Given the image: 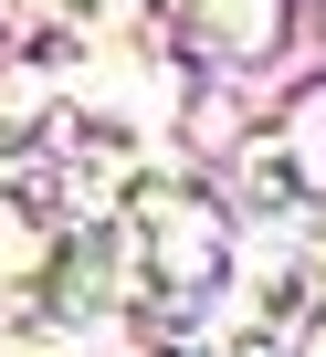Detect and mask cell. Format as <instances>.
Instances as JSON below:
<instances>
[{"label":"cell","mask_w":326,"mask_h":357,"mask_svg":"<svg viewBox=\"0 0 326 357\" xmlns=\"http://www.w3.org/2000/svg\"><path fill=\"white\" fill-rule=\"evenodd\" d=\"M179 43L221 74H253L295 43V0H179Z\"/></svg>","instance_id":"obj_3"},{"label":"cell","mask_w":326,"mask_h":357,"mask_svg":"<svg viewBox=\"0 0 326 357\" xmlns=\"http://www.w3.org/2000/svg\"><path fill=\"white\" fill-rule=\"evenodd\" d=\"M200 357H295V347H284V336H253V326H221Z\"/></svg>","instance_id":"obj_5"},{"label":"cell","mask_w":326,"mask_h":357,"mask_svg":"<svg viewBox=\"0 0 326 357\" xmlns=\"http://www.w3.org/2000/svg\"><path fill=\"white\" fill-rule=\"evenodd\" d=\"M116 11H137V0H116Z\"/></svg>","instance_id":"obj_9"},{"label":"cell","mask_w":326,"mask_h":357,"mask_svg":"<svg viewBox=\"0 0 326 357\" xmlns=\"http://www.w3.org/2000/svg\"><path fill=\"white\" fill-rule=\"evenodd\" d=\"M22 32H32V22H22V0H0V53H11Z\"/></svg>","instance_id":"obj_6"},{"label":"cell","mask_w":326,"mask_h":357,"mask_svg":"<svg viewBox=\"0 0 326 357\" xmlns=\"http://www.w3.org/2000/svg\"><path fill=\"white\" fill-rule=\"evenodd\" d=\"M242 178H253V200H274L284 221H316V211H326V84H305V95L242 147Z\"/></svg>","instance_id":"obj_2"},{"label":"cell","mask_w":326,"mask_h":357,"mask_svg":"<svg viewBox=\"0 0 326 357\" xmlns=\"http://www.w3.org/2000/svg\"><path fill=\"white\" fill-rule=\"evenodd\" d=\"M305 231H316V252H326V211H316V221H305Z\"/></svg>","instance_id":"obj_8"},{"label":"cell","mask_w":326,"mask_h":357,"mask_svg":"<svg viewBox=\"0 0 326 357\" xmlns=\"http://www.w3.org/2000/svg\"><path fill=\"white\" fill-rule=\"evenodd\" d=\"M74 357H147V347H74Z\"/></svg>","instance_id":"obj_7"},{"label":"cell","mask_w":326,"mask_h":357,"mask_svg":"<svg viewBox=\"0 0 326 357\" xmlns=\"http://www.w3.org/2000/svg\"><path fill=\"white\" fill-rule=\"evenodd\" d=\"M116 242H126V305H116V326H147V336L211 326L221 294L242 284V231H232L200 190H179V178L126 190Z\"/></svg>","instance_id":"obj_1"},{"label":"cell","mask_w":326,"mask_h":357,"mask_svg":"<svg viewBox=\"0 0 326 357\" xmlns=\"http://www.w3.org/2000/svg\"><path fill=\"white\" fill-rule=\"evenodd\" d=\"M53 147V95H32L22 74H0V190H11V168Z\"/></svg>","instance_id":"obj_4"}]
</instances>
